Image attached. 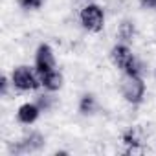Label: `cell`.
<instances>
[{"instance_id": "obj_13", "label": "cell", "mask_w": 156, "mask_h": 156, "mask_svg": "<svg viewBox=\"0 0 156 156\" xmlns=\"http://www.w3.org/2000/svg\"><path fill=\"white\" fill-rule=\"evenodd\" d=\"M44 0H19V6L22 9H39Z\"/></svg>"}, {"instance_id": "obj_15", "label": "cell", "mask_w": 156, "mask_h": 156, "mask_svg": "<svg viewBox=\"0 0 156 156\" xmlns=\"http://www.w3.org/2000/svg\"><path fill=\"white\" fill-rule=\"evenodd\" d=\"M0 85H2V96H8V87H9L8 77H2V81H0Z\"/></svg>"}, {"instance_id": "obj_1", "label": "cell", "mask_w": 156, "mask_h": 156, "mask_svg": "<svg viewBox=\"0 0 156 156\" xmlns=\"http://www.w3.org/2000/svg\"><path fill=\"white\" fill-rule=\"evenodd\" d=\"M110 57H112V61H114V64L118 66V68H121L125 73H134V75H141V72H143V66H141V62L132 55V51H130V48L125 44V42H121V44H116L114 48H112V51H110Z\"/></svg>"}, {"instance_id": "obj_4", "label": "cell", "mask_w": 156, "mask_h": 156, "mask_svg": "<svg viewBox=\"0 0 156 156\" xmlns=\"http://www.w3.org/2000/svg\"><path fill=\"white\" fill-rule=\"evenodd\" d=\"M11 83L15 88L26 92V90H37L41 87V77L30 68V66H17L11 73Z\"/></svg>"}, {"instance_id": "obj_10", "label": "cell", "mask_w": 156, "mask_h": 156, "mask_svg": "<svg viewBox=\"0 0 156 156\" xmlns=\"http://www.w3.org/2000/svg\"><path fill=\"white\" fill-rule=\"evenodd\" d=\"M96 108H98L96 98H94L92 94H85V96L81 98V101H79V112L85 114V116H88V114H94Z\"/></svg>"}, {"instance_id": "obj_8", "label": "cell", "mask_w": 156, "mask_h": 156, "mask_svg": "<svg viewBox=\"0 0 156 156\" xmlns=\"http://www.w3.org/2000/svg\"><path fill=\"white\" fill-rule=\"evenodd\" d=\"M39 77H41V85L50 92H55L62 87V73L57 70H50L46 73H41Z\"/></svg>"}, {"instance_id": "obj_2", "label": "cell", "mask_w": 156, "mask_h": 156, "mask_svg": "<svg viewBox=\"0 0 156 156\" xmlns=\"http://www.w3.org/2000/svg\"><path fill=\"white\" fill-rule=\"evenodd\" d=\"M119 90H121V96L125 98V101H129L132 105H140L143 99V94H145V83L141 79V75L125 73L121 77Z\"/></svg>"}, {"instance_id": "obj_9", "label": "cell", "mask_w": 156, "mask_h": 156, "mask_svg": "<svg viewBox=\"0 0 156 156\" xmlns=\"http://www.w3.org/2000/svg\"><path fill=\"white\" fill-rule=\"evenodd\" d=\"M136 35V28H134V22L132 20H123L118 28V37L121 39V42H130Z\"/></svg>"}, {"instance_id": "obj_14", "label": "cell", "mask_w": 156, "mask_h": 156, "mask_svg": "<svg viewBox=\"0 0 156 156\" xmlns=\"http://www.w3.org/2000/svg\"><path fill=\"white\" fill-rule=\"evenodd\" d=\"M140 4L147 9H156V0H140Z\"/></svg>"}, {"instance_id": "obj_12", "label": "cell", "mask_w": 156, "mask_h": 156, "mask_svg": "<svg viewBox=\"0 0 156 156\" xmlns=\"http://www.w3.org/2000/svg\"><path fill=\"white\" fill-rule=\"evenodd\" d=\"M37 105H39V108L42 112H48L51 108V105H53V98L51 96H39L37 98Z\"/></svg>"}, {"instance_id": "obj_5", "label": "cell", "mask_w": 156, "mask_h": 156, "mask_svg": "<svg viewBox=\"0 0 156 156\" xmlns=\"http://www.w3.org/2000/svg\"><path fill=\"white\" fill-rule=\"evenodd\" d=\"M44 147V138L41 132H30L20 141L9 145V154H28Z\"/></svg>"}, {"instance_id": "obj_11", "label": "cell", "mask_w": 156, "mask_h": 156, "mask_svg": "<svg viewBox=\"0 0 156 156\" xmlns=\"http://www.w3.org/2000/svg\"><path fill=\"white\" fill-rule=\"evenodd\" d=\"M123 143L130 149V152L132 151H136L140 145H141V138H140V134H138V130L136 129H130V130H127L125 134H123Z\"/></svg>"}, {"instance_id": "obj_7", "label": "cell", "mask_w": 156, "mask_h": 156, "mask_svg": "<svg viewBox=\"0 0 156 156\" xmlns=\"http://www.w3.org/2000/svg\"><path fill=\"white\" fill-rule=\"evenodd\" d=\"M41 112H42V110L39 108L37 103H24V105H20L19 110H17V119H19L20 123H24V125H31V123L37 121V118H39Z\"/></svg>"}, {"instance_id": "obj_16", "label": "cell", "mask_w": 156, "mask_h": 156, "mask_svg": "<svg viewBox=\"0 0 156 156\" xmlns=\"http://www.w3.org/2000/svg\"><path fill=\"white\" fill-rule=\"evenodd\" d=\"M75 4H79L81 8H85V6H88V4H94V0H73Z\"/></svg>"}, {"instance_id": "obj_6", "label": "cell", "mask_w": 156, "mask_h": 156, "mask_svg": "<svg viewBox=\"0 0 156 156\" xmlns=\"http://www.w3.org/2000/svg\"><path fill=\"white\" fill-rule=\"evenodd\" d=\"M50 70H55L53 50L48 44H41L37 48V53H35V72L41 75V73H46Z\"/></svg>"}, {"instance_id": "obj_3", "label": "cell", "mask_w": 156, "mask_h": 156, "mask_svg": "<svg viewBox=\"0 0 156 156\" xmlns=\"http://www.w3.org/2000/svg\"><path fill=\"white\" fill-rule=\"evenodd\" d=\"M79 20H81L85 30H88L92 33H98L105 26V11L98 4H88V6L81 8Z\"/></svg>"}]
</instances>
